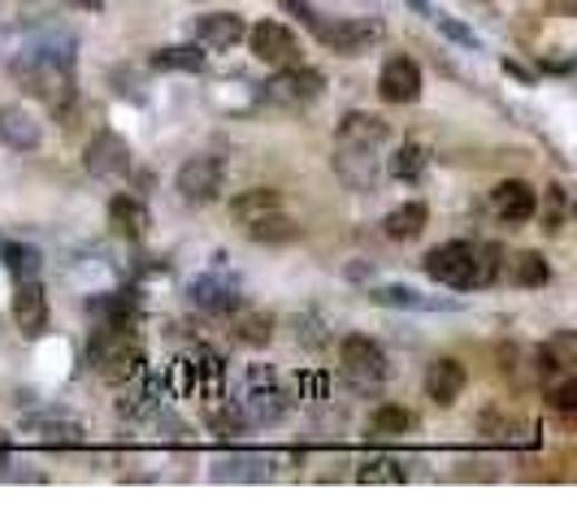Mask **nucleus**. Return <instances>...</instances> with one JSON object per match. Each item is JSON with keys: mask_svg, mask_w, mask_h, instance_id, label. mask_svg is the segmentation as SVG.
Instances as JSON below:
<instances>
[{"mask_svg": "<svg viewBox=\"0 0 577 520\" xmlns=\"http://www.w3.org/2000/svg\"><path fill=\"white\" fill-rule=\"evenodd\" d=\"M213 477L218 481H266L269 460L257 451H230L222 460H213Z\"/></svg>", "mask_w": 577, "mask_h": 520, "instance_id": "obj_25", "label": "nucleus"}, {"mask_svg": "<svg viewBox=\"0 0 577 520\" xmlns=\"http://www.w3.org/2000/svg\"><path fill=\"white\" fill-rule=\"evenodd\" d=\"M243 36H248L243 13H205L200 22H191V40L200 48H213V52H226V48L243 43Z\"/></svg>", "mask_w": 577, "mask_h": 520, "instance_id": "obj_16", "label": "nucleus"}, {"mask_svg": "<svg viewBox=\"0 0 577 520\" xmlns=\"http://www.w3.org/2000/svg\"><path fill=\"white\" fill-rule=\"evenodd\" d=\"M421 269H426L435 282L451 287V291H474V287H478V243H469V239L439 243V248L426 252Z\"/></svg>", "mask_w": 577, "mask_h": 520, "instance_id": "obj_3", "label": "nucleus"}, {"mask_svg": "<svg viewBox=\"0 0 577 520\" xmlns=\"http://www.w3.org/2000/svg\"><path fill=\"white\" fill-rule=\"evenodd\" d=\"M495 273H499V248L495 243H478V287L495 282Z\"/></svg>", "mask_w": 577, "mask_h": 520, "instance_id": "obj_36", "label": "nucleus"}, {"mask_svg": "<svg viewBox=\"0 0 577 520\" xmlns=\"http://www.w3.org/2000/svg\"><path fill=\"white\" fill-rule=\"evenodd\" d=\"M88 308L100 317V326H127V330H131L135 317H139V303H135V296H127V291H113V296H105V300H91Z\"/></svg>", "mask_w": 577, "mask_h": 520, "instance_id": "obj_29", "label": "nucleus"}, {"mask_svg": "<svg viewBox=\"0 0 577 520\" xmlns=\"http://www.w3.org/2000/svg\"><path fill=\"white\" fill-rule=\"evenodd\" d=\"M13 321L27 339H40L48 330V291L40 287V278H22L13 287Z\"/></svg>", "mask_w": 577, "mask_h": 520, "instance_id": "obj_13", "label": "nucleus"}, {"mask_svg": "<svg viewBox=\"0 0 577 520\" xmlns=\"http://www.w3.org/2000/svg\"><path fill=\"white\" fill-rule=\"evenodd\" d=\"M278 4H282V9L291 13V18H300V22L309 27V31H317V27H321V13L312 9L309 0H278Z\"/></svg>", "mask_w": 577, "mask_h": 520, "instance_id": "obj_37", "label": "nucleus"}, {"mask_svg": "<svg viewBox=\"0 0 577 520\" xmlns=\"http://www.w3.org/2000/svg\"><path fill=\"white\" fill-rule=\"evenodd\" d=\"M83 170L91 178H122L131 170V143L122 134H113V130L91 134V143L83 148Z\"/></svg>", "mask_w": 577, "mask_h": 520, "instance_id": "obj_10", "label": "nucleus"}, {"mask_svg": "<svg viewBox=\"0 0 577 520\" xmlns=\"http://www.w3.org/2000/svg\"><path fill=\"white\" fill-rule=\"evenodd\" d=\"M426 226H430V209L421 200H408V204H400V209H391V213L382 217V234L396 239V243H412Z\"/></svg>", "mask_w": 577, "mask_h": 520, "instance_id": "obj_22", "label": "nucleus"}, {"mask_svg": "<svg viewBox=\"0 0 577 520\" xmlns=\"http://www.w3.org/2000/svg\"><path fill=\"white\" fill-rule=\"evenodd\" d=\"M312 36L326 43L330 52H339V57H360L369 43L382 40V22L378 18H339L335 27L321 22Z\"/></svg>", "mask_w": 577, "mask_h": 520, "instance_id": "obj_7", "label": "nucleus"}, {"mask_svg": "<svg viewBox=\"0 0 577 520\" xmlns=\"http://www.w3.org/2000/svg\"><path fill=\"white\" fill-rule=\"evenodd\" d=\"M360 481H369V486H400L404 481V464L400 460H391V456H369L360 469H356Z\"/></svg>", "mask_w": 577, "mask_h": 520, "instance_id": "obj_34", "label": "nucleus"}, {"mask_svg": "<svg viewBox=\"0 0 577 520\" xmlns=\"http://www.w3.org/2000/svg\"><path fill=\"white\" fill-rule=\"evenodd\" d=\"M191 303L205 308V312H235L239 308V287H235V278L205 273V278L191 282Z\"/></svg>", "mask_w": 577, "mask_h": 520, "instance_id": "obj_19", "label": "nucleus"}, {"mask_svg": "<svg viewBox=\"0 0 577 520\" xmlns=\"http://www.w3.org/2000/svg\"><path fill=\"white\" fill-rule=\"evenodd\" d=\"M321 91H326V79L317 70H309V66L291 61V66H278V74L266 83V100L278 104V109H305Z\"/></svg>", "mask_w": 577, "mask_h": 520, "instance_id": "obj_6", "label": "nucleus"}, {"mask_svg": "<svg viewBox=\"0 0 577 520\" xmlns=\"http://www.w3.org/2000/svg\"><path fill=\"white\" fill-rule=\"evenodd\" d=\"M391 139V127L378 118V113H348L339 122V143H356V148H382Z\"/></svg>", "mask_w": 577, "mask_h": 520, "instance_id": "obj_21", "label": "nucleus"}, {"mask_svg": "<svg viewBox=\"0 0 577 520\" xmlns=\"http://www.w3.org/2000/svg\"><path fill=\"white\" fill-rule=\"evenodd\" d=\"M408 430H412V412L404 403H378L369 412V433L374 438H404Z\"/></svg>", "mask_w": 577, "mask_h": 520, "instance_id": "obj_28", "label": "nucleus"}, {"mask_svg": "<svg viewBox=\"0 0 577 520\" xmlns=\"http://www.w3.org/2000/svg\"><path fill=\"white\" fill-rule=\"evenodd\" d=\"M369 300L382 303V308H412V312H426V308H451V303H444V300H426V296L412 291V287H374Z\"/></svg>", "mask_w": 577, "mask_h": 520, "instance_id": "obj_32", "label": "nucleus"}, {"mask_svg": "<svg viewBox=\"0 0 577 520\" xmlns=\"http://www.w3.org/2000/svg\"><path fill=\"white\" fill-rule=\"evenodd\" d=\"M339 364H344V373L352 378L356 390L382 387L387 373H391L387 351H382V343H374L369 334H348V339L339 343Z\"/></svg>", "mask_w": 577, "mask_h": 520, "instance_id": "obj_5", "label": "nucleus"}, {"mask_svg": "<svg viewBox=\"0 0 577 520\" xmlns=\"http://www.w3.org/2000/svg\"><path fill=\"white\" fill-rule=\"evenodd\" d=\"M426 394H430V403H439V408H451L465 387H469V369L460 364V360H451V356H439V360H430V369H426Z\"/></svg>", "mask_w": 577, "mask_h": 520, "instance_id": "obj_15", "label": "nucleus"}, {"mask_svg": "<svg viewBox=\"0 0 577 520\" xmlns=\"http://www.w3.org/2000/svg\"><path fill=\"white\" fill-rule=\"evenodd\" d=\"M0 260H4V269H9L13 282H22V278H40V269H44L40 248H31V243H4V248H0Z\"/></svg>", "mask_w": 577, "mask_h": 520, "instance_id": "obj_31", "label": "nucleus"}, {"mask_svg": "<svg viewBox=\"0 0 577 520\" xmlns=\"http://www.w3.org/2000/svg\"><path fill=\"white\" fill-rule=\"evenodd\" d=\"M408 4H412V9H417V13H426V18H430V13H435V9H430V0H408Z\"/></svg>", "mask_w": 577, "mask_h": 520, "instance_id": "obj_39", "label": "nucleus"}, {"mask_svg": "<svg viewBox=\"0 0 577 520\" xmlns=\"http://www.w3.org/2000/svg\"><path fill=\"white\" fill-rule=\"evenodd\" d=\"M9 70H13V79L27 87L31 96H40L48 109H57V113L70 109V100H74V57L57 52V43L27 48Z\"/></svg>", "mask_w": 577, "mask_h": 520, "instance_id": "obj_1", "label": "nucleus"}, {"mask_svg": "<svg viewBox=\"0 0 577 520\" xmlns=\"http://www.w3.org/2000/svg\"><path fill=\"white\" fill-rule=\"evenodd\" d=\"M282 209V196L273 191V187H252V191H239L235 200H230V217L248 230L252 221H261V217L278 213Z\"/></svg>", "mask_w": 577, "mask_h": 520, "instance_id": "obj_23", "label": "nucleus"}, {"mask_svg": "<svg viewBox=\"0 0 577 520\" xmlns=\"http://www.w3.org/2000/svg\"><path fill=\"white\" fill-rule=\"evenodd\" d=\"M513 278H517V287L538 291V287H547V282H551V264L543 260V252H521L517 264H513Z\"/></svg>", "mask_w": 577, "mask_h": 520, "instance_id": "obj_33", "label": "nucleus"}, {"mask_svg": "<svg viewBox=\"0 0 577 520\" xmlns=\"http://www.w3.org/2000/svg\"><path fill=\"white\" fill-rule=\"evenodd\" d=\"M235 339L243 347H266L273 339V317L261 308H235Z\"/></svg>", "mask_w": 577, "mask_h": 520, "instance_id": "obj_27", "label": "nucleus"}, {"mask_svg": "<svg viewBox=\"0 0 577 520\" xmlns=\"http://www.w3.org/2000/svg\"><path fill=\"white\" fill-rule=\"evenodd\" d=\"M0 143L13 152H36L44 143V122L27 104H4L0 109Z\"/></svg>", "mask_w": 577, "mask_h": 520, "instance_id": "obj_14", "label": "nucleus"}, {"mask_svg": "<svg viewBox=\"0 0 577 520\" xmlns=\"http://www.w3.org/2000/svg\"><path fill=\"white\" fill-rule=\"evenodd\" d=\"M109 226H113V234L135 243V239H143L152 230V213H148V204L139 196H113L109 200Z\"/></svg>", "mask_w": 577, "mask_h": 520, "instance_id": "obj_18", "label": "nucleus"}, {"mask_svg": "<svg viewBox=\"0 0 577 520\" xmlns=\"http://www.w3.org/2000/svg\"><path fill=\"white\" fill-rule=\"evenodd\" d=\"M430 18L439 22V31H444L451 43H460V48H469V52H478V48H483V40H478V36H474L465 22H456V18H447V13H430Z\"/></svg>", "mask_w": 577, "mask_h": 520, "instance_id": "obj_35", "label": "nucleus"}, {"mask_svg": "<svg viewBox=\"0 0 577 520\" xmlns=\"http://www.w3.org/2000/svg\"><path fill=\"white\" fill-rule=\"evenodd\" d=\"M426 170H430V148H426V143H412V139H408V143H400V148L387 157V173L400 178V182H417Z\"/></svg>", "mask_w": 577, "mask_h": 520, "instance_id": "obj_26", "label": "nucleus"}, {"mask_svg": "<svg viewBox=\"0 0 577 520\" xmlns=\"http://www.w3.org/2000/svg\"><path fill=\"white\" fill-rule=\"evenodd\" d=\"M330 166L339 173V182L348 191H374L378 178H382V166H378V148H356V143H339L335 139V157Z\"/></svg>", "mask_w": 577, "mask_h": 520, "instance_id": "obj_8", "label": "nucleus"}, {"mask_svg": "<svg viewBox=\"0 0 577 520\" xmlns=\"http://www.w3.org/2000/svg\"><path fill=\"white\" fill-rule=\"evenodd\" d=\"M490 209H495L499 221L521 226V221H530L538 213V191H534L526 178H504V182L490 187Z\"/></svg>", "mask_w": 577, "mask_h": 520, "instance_id": "obj_12", "label": "nucleus"}, {"mask_svg": "<svg viewBox=\"0 0 577 520\" xmlns=\"http://www.w3.org/2000/svg\"><path fill=\"white\" fill-rule=\"evenodd\" d=\"M239 412H243L248 426H269V421H278V417L287 412V399H282V390L273 387V382L248 387V394L239 399Z\"/></svg>", "mask_w": 577, "mask_h": 520, "instance_id": "obj_20", "label": "nucleus"}, {"mask_svg": "<svg viewBox=\"0 0 577 520\" xmlns=\"http://www.w3.org/2000/svg\"><path fill=\"white\" fill-rule=\"evenodd\" d=\"M226 187V166L222 157H209V152H200V157H187L175 173V191L182 204H191V209H205V204H213L218 196H222Z\"/></svg>", "mask_w": 577, "mask_h": 520, "instance_id": "obj_4", "label": "nucleus"}, {"mask_svg": "<svg viewBox=\"0 0 577 520\" xmlns=\"http://www.w3.org/2000/svg\"><path fill=\"white\" fill-rule=\"evenodd\" d=\"M22 430L48 447H79L83 442V426L74 417H61V412H36L22 421Z\"/></svg>", "mask_w": 577, "mask_h": 520, "instance_id": "obj_17", "label": "nucleus"}, {"mask_svg": "<svg viewBox=\"0 0 577 520\" xmlns=\"http://www.w3.org/2000/svg\"><path fill=\"white\" fill-rule=\"evenodd\" d=\"M88 364L109 387H127L143 378V351L127 326H100L88 339Z\"/></svg>", "mask_w": 577, "mask_h": 520, "instance_id": "obj_2", "label": "nucleus"}, {"mask_svg": "<svg viewBox=\"0 0 577 520\" xmlns=\"http://www.w3.org/2000/svg\"><path fill=\"white\" fill-rule=\"evenodd\" d=\"M248 48H252V57L261 61V66H291L296 57H300V40L291 36V27H282V22H257V27H248Z\"/></svg>", "mask_w": 577, "mask_h": 520, "instance_id": "obj_9", "label": "nucleus"}, {"mask_svg": "<svg viewBox=\"0 0 577 520\" xmlns=\"http://www.w3.org/2000/svg\"><path fill=\"white\" fill-rule=\"evenodd\" d=\"M296 234H300V226L282 213V209L248 226V239H252V243H269V248H278V243H291Z\"/></svg>", "mask_w": 577, "mask_h": 520, "instance_id": "obj_30", "label": "nucleus"}, {"mask_svg": "<svg viewBox=\"0 0 577 520\" xmlns=\"http://www.w3.org/2000/svg\"><path fill=\"white\" fill-rule=\"evenodd\" d=\"M209 61V52L200 43H170V48H157L152 52V70H166V74H200Z\"/></svg>", "mask_w": 577, "mask_h": 520, "instance_id": "obj_24", "label": "nucleus"}, {"mask_svg": "<svg viewBox=\"0 0 577 520\" xmlns=\"http://www.w3.org/2000/svg\"><path fill=\"white\" fill-rule=\"evenodd\" d=\"M378 96L387 104H412L421 96V66L412 57H404V52L387 57L382 70H378Z\"/></svg>", "mask_w": 577, "mask_h": 520, "instance_id": "obj_11", "label": "nucleus"}, {"mask_svg": "<svg viewBox=\"0 0 577 520\" xmlns=\"http://www.w3.org/2000/svg\"><path fill=\"white\" fill-rule=\"evenodd\" d=\"M551 403H556L560 412H574V403H577V382H574V378H565L560 387L551 390Z\"/></svg>", "mask_w": 577, "mask_h": 520, "instance_id": "obj_38", "label": "nucleus"}]
</instances>
